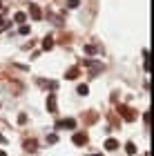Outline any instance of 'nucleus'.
I'll use <instances>...</instances> for the list:
<instances>
[{
  "instance_id": "obj_1",
  "label": "nucleus",
  "mask_w": 154,
  "mask_h": 156,
  "mask_svg": "<svg viewBox=\"0 0 154 156\" xmlns=\"http://www.w3.org/2000/svg\"><path fill=\"white\" fill-rule=\"evenodd\" d=\"M56 127H58V129H74V127H76V120H74V118L58 120V125H56Z\"/></svg>"
},
{
  "instance_id": "obj_2",
  "label": "nucleus",
  "mask_w": 154,
  "mask_h": 156,
  "mask_svg": "<svg viewBox=\"0 0 154 156\" xmlns=\"http://www.w3.org/2000/svg\"><path fill=\"white\" fill-rule=\"evenodd\" d=\"M72 140H74V145H78V147H81V145H87V132H78V134H74V138H72Z\"/></svg>"
},
{
  "instance_id": "obj_3",
  "label": "nucleus",
  "mask_w": 154,
  "mask_h": 156,
  "mask_svg": "<svg viewBox=\"0 0 154 156\" xmlns=\"http://www.w3.org/2000/svg\"><path fill=\"white\" fill-rule=\"evenodd\" d=\"M118 112L125 116V120H134V118H136V112L130 109V107H123V105H121V107H118Z\"/></svg>"
},
{
  "instance_id": "obj_4",
  "label": "nucleus",
  "mask_w": 154,
  "mask_h": 156,
  "mask_svg": "<svg viewBox=\"0 0 154 156\" xmlns=\"http://www.w3.org/2000/svg\"><path fill=\"white\" fill-rule=\"evenodd\" d=\"M38 150V143H36V140H25V152H29V154H34V152H36Z\"/></svg>"
},
{
  "instance_id": "obj_5",
  "label": "nucleus",
  "mask_w": 154,
  "mask_h": 156,
  "mask_svg": "<svg viewBox=\"0 0 154 156\" xmlns=\"http://www.w3.org/2000/svg\"><path fill=\"white\" fill-rule=\"evenodd\" d=\"M29 16H31L34 20H40V18H43V11H40V7H36V5H34L31 9H29Z\"/></svg>"
},
{
  "instance_id": "obj_6",
  "label": "nucleus",
  "mask_w": 154,
  "mask_h": 156,
  "mask_svg": "<svg viewBox=\"0 0 154 156\" xmlns=\"http://www.w3.org/2000/svg\"><path fill=\"white\" fill-rule=\"evenodd\" d=\"M52 47H54V38H52V34H49V36H45V40H43V49H45V51H49Z\"/></svg>"
},
{
  "instance_id": "obj_7",
  "label": "nucleus",
  "mask_w": 154,
  "mask_h": 156,
  "mask_svg": "<svg viewBox=\"0 0 154 156\" xmlns=\"http://www.w3.org/2000/svg\"><path fill=\"white\" fill-rule=\"evenodd\" d=\"M105 150H118V140L116 138H107L105 140Z\"/></svg>"
},
{
  "instance_id": "obj_8",
  "label": "nucleus",
  "mask_w": 154,
  "mask_h": 156,
  "mask_svg": "<svg viewBox=\"0 0 154 156\" xmlns=\"http://www.w3.org/2000/svg\"><path fill=\"white\" fill-rule=\"evenodd\" d=\"M47 109H49L52 114L56 112V96H49V98H47Z\"/></svg>"
},
{
  "instance_id": "obj_9",
  "label": "nucleus",
  "mask_w": 154,
  "mask_h": 156,
  "mask_svg": "<svg viewBox=\"0 0 154 156\" xmlns=\"http://www.w3.org/2000/svg\"><path fill=\"white\" fill-rule=\"evenodd\" d=\"M76 91H78L81 96H87V94H89V87H87L85 83H83V85H78V89H76Z\"/></svg>"
},
{
  "instance_id": "obj_10",
  "label": "nucleus",
  "mask_w": 154,
  "mask_h": 156,
  "mask_svg": "<svg viewBox=\"0 0 154 156\" xmlns=\"http://www.w3.org/2000/svg\"><path fill=\"white\" fill-rule=\"evenodd\" d=\"M125 152H127L130 156H132V154H136V145H134V143H127V145H125Z\"/></svg>"
},
{
  "instance_id": "obj_11",
  "label": "nucleus",
  "mask_w": 154,
  "mask_h": 156,
  "mask_svg": "<svg viewBox=\"0 0 154 156\" xmlns=\"http://www.w3.org/2000/svg\"><path fill=\"white\" fill-rule=\"evenodd\" d=\"M25 18H27V16H25V13H23V11H18V13H16V16H13V20H16V23H20V25H23V23H25Z\"/></svg>"
},
{
  "instance_id": "obj_12",
  "label": "nucleus",
  "mask_w": 154,
  "mask_h": 156,
  "mask_svg": "<svg viewBox=\"0 0 154 156\" xmlns=\"http://www.w3.org/2000/svg\"><path fill=\"white\" fill-rule=\"evenodd\" d=\"M76 76H78V67H72V69L67 72V78L72 80V78H76Z\"/></svg>"
},
{
  "instance_id": "obj_13",
  "label": "nucleus",
  "mask_w": 154,
  "mask_h": 156,
  "mask_svg": "<svg viewBox=\"0 0 154 156\" xmlns=\"http://www.w3.org/2000/svg\"><path fill=\"white\" fill-rule=\"evenodd\" d=\"M47 143H49V145L58 143V136H56V134H49V136H47Z\"/></svg>"
},
{
  "instance_id": "obj_14",
  "label": "nucleus",
  "mask_w": 154,
  "mask_h": 156,
  "mask_svg": "<svg viewBox=\"0 0 154 156\" xmlns=\"http://www.w3.org/2000/svg\"><path fill=\"white\" fill-rule=\"evenodd\" d=\"M29 31H31V27H29V25H23V27H20V34H23V36H27Z\"/></svg>"
},
{
  "instance_id": "obj_15",
  "label": "nucleus",
  "mask_w": 154,
  "mask_h": 156,
  "mask_svg": "<svg viewBox=\"0 0 154 156\" xmlns=\"http://www.w3.org/2000/svg\"><path fill=\"white\" fill-rule=\"evenodd\" d=\"M85 54H96V47L94 45H85Z\"/></svg>"
},
{
  "instance_id": "obj_16",
  "label": "nucleus",
  "mask_w": 154,
  "mask_h": 156,
  "mask_svg": "<svg viewBox=\"0 0 154 156\" xmlns=\"http://www.w3.org/2000/svg\"><path fill=\"white\" fill-rule=\"evenodd\" d=\"M67 5H69V9H76V7H78V5H81V0H69V2H67Z\"/></svg>"
},
{
  "instance_id": "obj_17",
  "label": "nucleus",
  "mask_w": 154,
  "mask_h": 156,
  "mask_svg": "<svg viewBox=\"0 0 154 156\" xmlns=\"http://www.w3.org/2000/svg\"><path fill=\"white\" fill-rule=\"evenodd\" d=\"M18 123H20V125H25V123H27V116H25V114H20V116H18Z\"/></svg>"
},
{
  "instance_id": "obj_18",
  "label": "nucleus",
  "mask_w": 154,
  "mask_h": 156,
  "mask_svg": "<svg viewBox=\"0 0 154 156\" xmlns=\"http://www.w3.org/2000/svg\"><path fill=\"white\" fill-rule=\"evenodd\" d=\"M0 143H7V138L2 136V134H0Z\"/></svg>"
},
{
  "instance_id": "obj_19",
  "label": "nucleus",
  "mask_w": 154,
  "mask_h": 156,
  "mask_svg": "<svg viewBox=\"0 0 154 156\" xmlns=\"http://www.w3.org/2000/svg\"><path fill=\"white\" fill-rule=\"evenodd\" d=\"M2 25H5V20H2V16H0V27H2Z\"/></svg>"
},
{
  "instance_id": "obj_20",
  "label": "nucleus",
  "mask_w": 154,
  "mask_h": 156,
  "mask_svg": "<svg viewBox=\"0 0 154 156\" xmlns=\"http://www.w3.org/2000/svg\"><path fill=\"white\" fill-rule=\"evenodd\" d=\"M0 156H7V152H2V150H0Z\"/></svg>"
},
{
  "instance_id": "obj_21",
  "label": "nucleus",
  "mask_w": 154,
  "mask_h": 156,
  "mask_svg": "<svg viewBox=\"0 0 154 156\" xmlns=\"http://www.w3.org/2000/svg\"><path fill=\"white\" fill-rule=\"evenodd\" d=\"M94 156H101V154H94Z\"/></svg>"
},
{
  "instance_id": "obj_22",
  "label": "nucleus",
  "mask_w": 154,
  "mask_h": 156,
  "mask_svg": "<svg viewBox=\"0 0 154 156\" xmlns=\"http://www.w3.org/2000/svg\"><path fill=\"white\" fill-rule=\"evenodd\" d=\"M0 7H2V2H0Z\"/></svg>"
}]
</instances>
